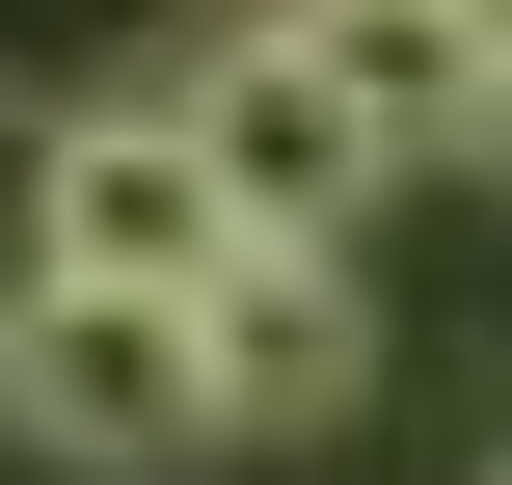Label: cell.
Here are the masks:
<instances>
[{"label":"cell","mask_w":512,"mask_h":485,"mask_svg":"<svg viewBox=\"0 0 512 485\" xmlns=\"http://www.w3.org/2000/svg\"><path fill=\"white\" fill-rule=\"evenodd\" d=\"M351 378H378L351 243H243V270H216V405H243V432H351Z\"/></svg>","instance_id":"cell-4"},{"label":"cell","mask_w":512,"mask_h":485,"mask_svg":"<svg viewBox=\"0 0 512 485\" xmlns=\"http://www.w3.org/2000/svg\"><path fill=\"white\" fill-rule=\"evenodd\" d=\"M432 27H459V81H486V135H512V0H432Z\"/></svg>","instance_id":"cell-5"},{"label":"cell","mask_w":512,"mask_h":485,"mask_svg":"<svg viewBox=\"0 0 512 485\" xmlns=\"http://www.w3.org/2000/svg\"><path fill=\"white\" fill-rule=\"evenodd\" d=\"M27 270H81V297H189V324H216L243 189L189 162V108H27Z\"/></svg>","instance_id":"cell-3"},{"label":"cell","mask_w":512,"mask_h":485,"mask_svg":"<svg viewBox=\"0 0 512 485\" xmlns=\"http://www.w3.org/2000/svg\"><path fill=\"white\" fill-rule=\"evenodd\" d=\"M243 27H324V0H243Z\"/></svg>","instance_id":"cell-6"},{"label":"cell","mask_w":512,"mask_h":485,"mask_svg":"<svg viewBox=\"0 0 512 485\" xmlns=\"http://www.w3.org/2000/svg\"><path fill=\"white\" fill-rule=\"evenodd\" d=\"M0 432H27V459H108V485H189L243 405H216V324H189V297L0 270Z\"/></svg>","instance_id":"cell-1"},{"label":"cell","mask_w":512,"mask_h":485,"mask_svg":"<svg viewBox=\"0 0 512 485\" xmlns=\"http://www.w3.org/2000/svg\"><path fill=\"white\" fill-rule=\"evenodd\" d=\"M486 485H512V459H486Z\"/></svg>","instance_id":"cell-8"},{"label":"cell","mask_w":512,"mask_h":485,"mask_svg":"<svg viewBox=\"0 0 512 485\" xmlns=\"http://www.w3.org/2000/svg\"><path fill=\"white\" fill-rule=\"evenodd\" d=\"M486 162H512V135H486Z\"/></svg>","instance_id":"cell-7"},{"label":"cell","mask_w":512,"mask_h":485,"mask_svg":"<svg viewBox=\"0 0 512 485\" xmlns=\"http://www.w3.org/2000/svg\"><path fill=\"white\" fill-rule=\"evenodd\" d=\"M162 108H189V162L243 189V243H351V216L405 189V108H378L324 27H243V0H216V54H189Z\"/></svg>","instance_id":"cell-2"}]
</instances>
